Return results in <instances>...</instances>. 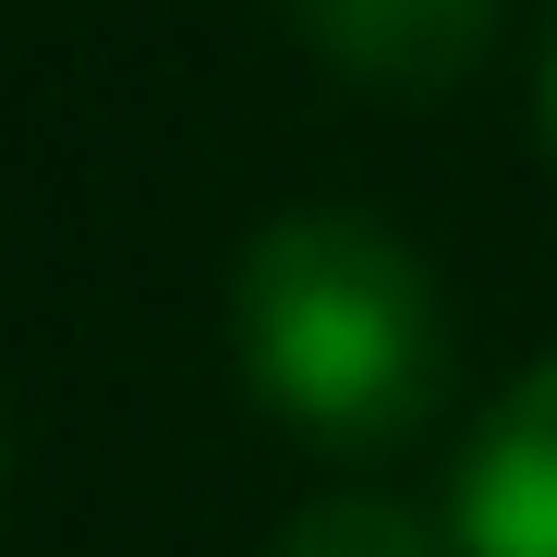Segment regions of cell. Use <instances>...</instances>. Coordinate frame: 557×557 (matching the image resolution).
I'll return each mask as SVG.
<instances>
[{"label": "cell", "mask_w": 557, "mask_h": 557, "mask_svg": "<svg viewBox=\"0 0 557 557\" xmlns=\"http://www.w3.org/2000/svg\"><path fill=\"white\" fill-rule=\"evenodd\" d=\"M278 557H436V533L400 497H315L292 533H278Z\"/></svg>", "instance_id": "4"}, {"label": "cell", "mask_w": 557, "mask_h": 557, "mask_svg": "<svg viewBox=\"0 0 557 557\" xmlns=\"http://www.w3.org/2000/svg\"><path fill=\"white\" fill-rule=\"evenodd\" d=\"M460 557H557V363H533L460 448Z\"/></svg>", "instance_id": "2"}, {"label": "cell", "mask_w": 557, "mask_h": 557, "mask_svg": "<svg viewBox=\"0 0 557 557\" xmlns=\"http://www.w3.org/2000/svg\"><path fill=\"white\" fill-rule=\"evenodd\" d=\"M304 37L339 73H363L376 98H436L485 61L497 0H304Z\"/></svg>", "instance_id": "3"}, {"label": "cell", "mask_w": 557, "mask_h": 557, "mask_svg": "<svg viewBox=\"0 0 557 557\" xmlns=\"http://www.w3.org/2000/svg\"><path fill=\"white\" fill-rule=\"evenodd\" d=\"M545 122H557V61H545Z\"/></svg>", "instance_id": "5"}, {"label": "cell", "mask_w": 557, "mask_h": 557, "mask_svg": "<svg viewBox=\"0 0 557 557\" xmlns=\"http://www.w3.org/2000/svg\"><path fill=\"white\" fill-rule=\"evenodd\" d=\"M231 339L255 363V388L304 436H339V448L424 424L436 363H448L436 278L412 267L400 231L351 219V207H292L255 231L231 278Z\"/></svg>", "instance_id": "1"}]
</instances>
